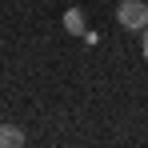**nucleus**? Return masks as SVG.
Instances as JSON below:
<instances>
[{
    "instance_id": "obj_1",
    "label": "nucleus",
    "mask_w": 148,
    "mask_h": 148,
    "mask_svg": "<svg viewBox=\"0 0 148 148\" xmlns=\"http://www.w3.org/2000/svg\"><path fill=\"white\" fill-rule=\"evenodd\" d=\"M116 20H120V28H128V32H144L148 28V4L144 0H124L120 8H116Z\"/></svg>"
},
{
    "instance_id": "obj_2",
    "label": "nucleus",
    "mask_w": 148,
    "mask_h": 148,
    "mask_svg": "<svg viewBox=\"0 0 148 148\" xmlns=\"http://www.w3.org/2000/svg\"><path fill=\"white\" fill-rule=\"evenodd\" d=\"M24 144V132L16 124H0V148H20Z\"/></svg>"
},
{
    "instance_id": "obj_3",
    "label": "nucleus",
    "mask_w": 148,
    "mask_h": 148,
    "mask_svg": "<svg viewBox=\"0 0 148 148\" xmlns=\"http://www.w3.org/2000/svg\"><path fill=\"white\" fill-rule=\"evenodd\" d=\"M64 28H68L72 36H84V12H80V8H68V12H64Z\"/></svg>"
},
{
    "instance_id": "obj_4",
    "label": "nucleus",
    "mask_w": 148,
    "mask_h": 148,
    "mask_svg": "<svg viewBox=\"0 0 148 148\" xmlns=\"http://www.w3.org/2000/svg\"><path fill=\"white\" fill-rule=\"evenodd\" d=\"M140 52H144V60H148V28L140 32Z\"/></svg>"
}]
</instances>
